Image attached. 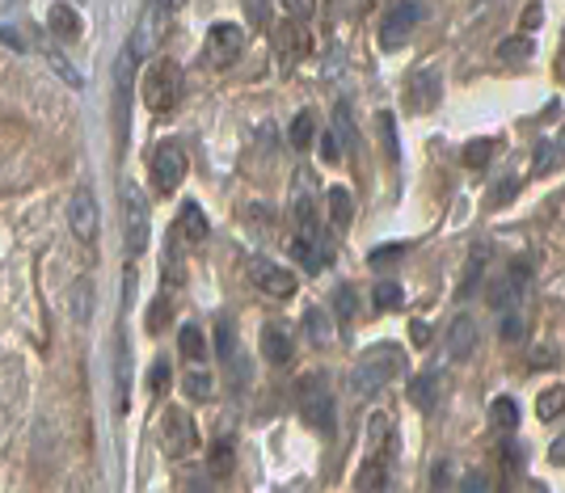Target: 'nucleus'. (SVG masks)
I'll return each instance as SVG.
<instances>
[{"label":"nucleus","mask_w":565,"mask_h":493,"mask_svg":"<svg viewBox=\"0 0 565 493\" xmlns=\"http://www.w3.org/2000/svg\"><path fill=\"white\" fill-rule=\"evenodd\" d=\"M405 372V354L397 351V346H372V351L359 354V363L351 367V388L354 397H372V393H380L384 384H393V379Z\"/></svg>","instance_id":"nucleus-1"},{"label":"nucleus","mask_w":565,"mask_h":493,"mask_svg":"<svg viewBox=\"0 0 565 493\" xmlns=\"http://www.w3.org/2000/svg\"><path fill=\"white\" fill-rule=\"evenodd\" d=\"M140 97H143V106L157 110V115L173 110V106L182 101V68H178L173 60H157L152 68L143 72Z\"/></svg>","instance_id":"nucleus-2"},{"label":"nucleus","mask_w":565,"mask_h":493,"mask_svg":"<svg viewBox=\"0 0 565 493\" xmlns=\"http://www.w3.org/2000/svg\"><path fill=\"white\" fill-rule=\"evenodd\" d=\"M169 18H173V9L166 0H143L140 22H136V34H131V55H157L169 34Z\"/></svg>","instance_id":"nucleus-3"},{"label":"nucleus","mask_w":565,"mask_h":493,"mask_svg":"<svg viewBox=\"0 0 565 493\" xmlns=\"http://www.w3.org/2000/svg\"><path fill=\"white\" fill-rule=\"evenodd\" d=\"M122 236H127V254L131 258L143 254V245H148V203H143L136 182L122 186Z\"/></svg>","instance_id":"nucleus-4"},{"label":"nucleus","mask_w":565,"mask_h":493,"mask_svg":"<svg viewBox=\"0 0 565 493\" xmlns=\"http://www.w3.org/2000/svg\"><path fill=\"white\" fill-rule=\"evenodd\" d=\"M423 18V4H414V0H397L388 13H384V22H380V47L384 51H401L409 43V30L418 25Z\"/></svg>","instance_id":"nucleus-5"},{"label":"nucleus","mask_w":565,"mask_h":493,"mask_svg":"<svg viewBox=\"0 0 565 493\" xmlns=\"http://www.w3.org/2000/svg\"><path fill=\"white\" fill-rule=\"evenodd\" d=\"M68 228L72 236L81 240V245H94L97 240V228H102V215H97V199L89 186H81L76 194H72L68 203Z\"/></svg>","instance_id":"nucleus-6"},{"label":"nucleus","mask_w":565,"mask_h":493,"mask_svg":"<svg viewBox=\"0 0 565 493\" xmlns=\"http://www.w3.org/2000/svg\"><path fill=\"white\" fill-rule=\"evenodd\" d=\"M131 89H136V55H131V47H127L122 55H118V64H115V127H118V140H127Z\"/></svg>","instance_id":"nucleus-7"},{"label":"nucleus","mask_w":565,"mask_h":493,"mask_svg":"<svg viewBox=\"0 0 565 493\" xmlns=\"http://www.w3.org/2000/svg\"><path fill=\"white\" fill-rule=\"evenodd\" d=\"M249 279H254L262 296H275V300H291L296 296V275L287 266H275L270 258L249 261Z\"/></svg>","instance_id":"nucleus-8"},{"label":"nucleus","mask_w":565,"mask_h":493,"mask_svg":"<svg viewBox=\"0 0 565 493\" xmlns=\"http://www.w3.org/2000/svg\"><path fill=\"white\" fill-rule=\"evenodd\" d=\"M186 152L178 148V143H161L157 152H152V186L157 190H173L182 186V178H186Z\"/></svg>","instance_id":"nucleus-9"},{"label":"nucleus","mask_w":565,"mask_h":493,"mask_svg":"<svg viewBox=\"0 0 565 493\" xmlns=\"http://www.w3.org/2000/svg\"><path fill=\"white\" fill-rule=\"evenodd\" d=\"M161 443L169 447V456H190L199 447V430H194L186 409H169L161 418Z\"/></svg>","instance_id":"nucleus-10"},{"label":"nucleus","mask_w":565,"mask_h":493,"mask_svg":"<svg viewBox=\"0 0 565 493\" xmlns=\"http://www.w3.org/2000/svg\"><path fill=\"white\" fill-rule=\"evenodd\" d=\"M291 219H296V228L300 236H317L321 233V224H317V199H312V178H296V194H291Z\"/></svg>","instance_id":"nucleus-11"},{"label":"nucleus","mask_w":565,"mask_h":493,"mask_svg":"<svg viewBox=\"0 0 565 493\" xmlns=\"http://www.w3.org/2000/svg\"><path fill=\"white\" fill-rule=\"evenodd\" d=\"M305 422L312 426V430H321V435H333V397L330 388H305Z\"/></svg>","instance_id":"nucleus-12"},{"label":"nucleus","mask_w":565,"mask_h":493,"mask_svg":"<svg viewBox=\"0 0 565 493\" xmlns=\"http://www.w3.org/2000/svg\"><path fill=\"white\" fill-rule=\"evenodd\" d=\"M241 25H228L220 22L207 30V55H212V64H233L236 55H241Z\"/></svg>","instance_id":"nucleus-13"},{"label":"nucleus","mask_w":565,"mask_h":493,"mask_svg":"<svg viewBox=\"0 0 565 493\" xmlns=\"http://www.w3.org/2000/svg\"><path fill=\"white\" fill-rule=\"evenodd\" d=\"M472 351H477V317L460 312V317L448 325V354L456 358V363H465Z\"/></svg>","instance_id":"nucleus-14"},{"label":"nucleus","mask_w":565,"mask_h":493,"mask_svg":"<svg viewBox=\"0 0 565 493\" xmlns=\"http://www.w3.org/2000/svg\"><path fill=\"white\" fill-rule=\"evenodd\" d=\"M262 354L275 363V367H287L291 363V354H296V342H291V329L287 325H266L262 329Z\"/></svg>","instance_id":"nucleus-15"},{"label":"nucleus","mask_w":565,"mask_h":493,"mask_svg":"<svg viewBox=\"0 0 565 493\" xmlns=\"http://www.w3.org/2000/svg\"><path fill=\"white\" fill-rule=\"evenodd\" d=\"M178 240H186V245H203L207 240V215L199 212V203H186L182 215H178Z\"/></svg>","instance_id":"nucleus-16"},{"label":"nucleus","mask_w":565,"mask_h":493,"mask_svg":"<svg viewBox=\"0 0 565 493\" xmlns=\"http://www.w3.org/2000/svg\"><path fill=\"white\" fill-rule=\"evenodd\" d=\"M47 25H51V34H55L60 43H76V39H81V30H85V25H81V13H76L72 4H55V9H51V18H47Z\"/></svg>","instance_id":"nucleus-17"},{"label":"nucleus","mask_w":565,"mask_h":493,"mask_svg":"<svg viewBox=\"0 0 565 493\" xmlns=\"http://www.w3.org/2000/svg\"><path fill=\"white\" fill-rule=\"evenodd\" d=\"M326 203H330V224L338 228V233H347L354 219V199L347 186H330V194H326Z\"/></svg>","instance_id":"nucleus-18"},{"label":"nucleus","mask_w":565,"mask_h":493,"mask_svg":"<svg viewBox=\"0 0 565 493\" xmlns=\"http://www.w3.org/2000/svg\"><path fill=\"white\" fill-rule=\"evenodd\" d=\"M115 388H118V409H127V393H131V354H127V337H115Z\"/></svg>","instance_id":"nucleus-19"},{"label":"nucleus","mask_w":565,"mask_h":493,"mask_svg":"<svg viewBox=\"0 0 565 493\" xmlns=\"http://www.w3.org/2000/svg\"><path fill=\"white\" fill-rule=\"evenodd\" d=\"M435 97H439V76H435V72H423V76H414L405 101H409V110H430Z\"/></svg>","instance_id":"nucleus-20"},{"label":"nucleus","mask_w":565,"mask_h":493,"mask_svg":"<svg viewBox=\"0 0 565 493\" xmlns=\"http://www.w3.org/2000/svg\"><path fill=\"white\" fill-rule=\"evenodd\" d=\"M68 308H72V321H76V325H89V317H94V282L89 279L72 282Z\"/></svg>","instance_id":"nucleus-21"},{"label":"nucleus","mask_w":565,"mask_h":493,"mask_svg":"<svg viewBox=\"0 0 565 493\" xmlns=\"http://www.w3.org/2000/svg\"><path fill=\"white\" fill-rule=\"evenodd\" d=\"M333 140L342 143V152H354V148H359V131H354V118L347 101L333 106Z\"/></svg>","instance_id":"nucleus-22"},{"label":"nucleus","mask_w":565,"mask_h":493,"mask_svg":"<svg viewBox=\"0 0 565 493\" xmlns=\"http://www.w3.org/2000/svg\"><path fill=\"white\" fill-rule=\"evenodd\" d=\"M215 346H220V358H224V363H228V367H241V376H245V358H241V346H236V337H233V325H228V321H220V325H215Z\"/></svg>","instance_id":"nucleus-23"},{"label":"nucleus","mask_w":565,"mask_h":493,"mask_svg":"<svg viewBox=\"0 0 565 493\" xmlns=\"http://www.w3.org/2000/svg\"><path fill=\"white\" fill-rule=\"evenodd\" d=\"M384 485H388V464H384V456H372L354 476V490H384Z\"/></svg>","instance_id":"nucleus-24"},{"label":"nucleus","mask_w":565,"mask_h":493,"mask_svg":"<svg viewBox=\"0 0 565 493\" xmlns=\"http://www.w3.org/2000/svg\"><path fill=\"white\" fill-rule=\"evenodd\" d=\"M178 351L186 354L190 363H203V354H207V337H203V329L199 325L178 329Z\"/></svg>","instance_id":"nucleus-25"},{"label":"nucleus","mask_w":565,"mask_h":493,"mask_svg":"<svg viewBox=\"0 0 565 493\" xmlns=\"http://www.w3.org/2000/svg\"><path fill=\"white\" fill-rule=\"evenodd\" d=\"M435 397H439V376H430V372H426V376H418L414 384H409V400H414L423 414L435 409Z\"/></svg>","instance_id":"nucleus-26"},{"label":"nucleus","mask_w":565,"mask_h":493,"mask_svg":"<svg viewBox=\"0 0 565 493\" xmlns=\"http://www.w3.org/2000/svg\"><path fill=\"white\" fill-rule=\"evenodd\" d=\"M291 254H296V261H300L305 270H321V266H326L317 236H296V240H291Z\"/></svg>","instance_id":"nucleus-27"},{"label":"nucleus","mask_w":565,"mask_h":493,"mask_svg":"<svg viewBox=\"0 0 565 493\" xmlns=\"http://www.w3.org/2000/svg\"><path fill=\"white\" fill-rule=\"evenodd\" d=\"M317 140V118L308 115H296L291 118V148H300V152H308V143Z\"/></svg>","instance_id":"nucleus-28"},{"label":"nucleus","mask_w":565,"mask_h":493,"mask_svg":"<svg viewBox=\"0 0 565 493\" xmlns=\"http://www.w3.org/2000/svg\"><path fill=\"white\" fill-rule=\"evenodd\" d=\"M565 409V388L557 384V388H548L541 400H536V414H541V422H557Z\"/></svg>","instance_id":"nucleus-29"},{"label":"nucleus","mask_w":565,"mask_h":493,"mask_svg":"<svg viewBox=\"0 0 565 493\" xmlns=\"http://www.w3.org/2000/svg\"><path fill=\"white\" fill-rule=\"evenodd\" d=\"M490 418H494V426H502V430H515L519 422V405L511 397H498L494 405H490Z\"/></svg>","instance_id":"nucleus-30"},{"label":"nucleus","mask_w":565,"mask_h":493,"mask_svg":"<svg viewBox=\"0 0 565 493\" xmlns=\"http://www.w3.org/2000/svg\"><path fill=\"white\" fill-rule=\"evenodd\" d=\"M182 388H186V397H190V400H207V397H212V376L194 367V372H186V379H182Z\"/></svg>","instance_id":"nucleus-31"},{"label":"nucleus","mask_w":565,"mask_h":493,"mask_svg":"<svg viewBox=\"0 0 565 493\" xmlns=\"http://www.w3.org/2000/svg\"><path fill=\"white\" fill-rule=\"evenodd\" d=\"M305 333L317 342V346H326V342H330V325H326L321 308H308V312H305Z\"/></svg>","instance_id":"nucleus-32"},{"label":"nucleus","mask_w":565,"mask_h":493,"mask_svg":"<svg viewBox=\"0 0 565 493\" xmlns=\"http://www.w3.org/2000/svg\"><path fill=\"white\" fill-rule=\"evenodd\" d=\"M43 55H47L51 64H55V72H60V76H64V81H68L72 89H81V85H85V76H81V72L72 68L68 60H64V55H60V51H55V47H43Z\"/></svg>","instance_id":"nucleus-33"},{"label":"nucleus","mask_w":565,"mask_h":493,"mask_svg":"<svg viewBox=\"0 0 565 493\" xmlns=\"http://www.w3.org/2000/svg\"><path fill=\"white\" fill-rule=\"evenodd\" d=\"M296 25H279V30H275V43L282 47V60H287V64H291V60H296V51H300V34H296Z\"/></svg>","instance_id":"nucleus-34"},{"label":"nucleus","mask_w":565,"mask_h":493,"mask_svg":"<svg viewBox=\"0 0 565 493\" xmlns=\"http://www.w3.org/2000/svg\"><path fill=\"white\" fill-rule=\"evenodd\" d=\"M207 472H212V476H228V472H233V447L228 443L215 447L212 460H207Z\"/></svg>","instance_id":"nucleus-35"},{"label":"nucleus","mask_w":565,"mask_h":493,"mask_svg":"<svg viewBox=\"0 0 565 493\" xmlns=\"http://www.w3.org/2000/svg\"><path fill=\"white\" fill-rule=\"evenodd\" d=\"M380 136H384V152H388V161H397L401 143H397V127H393V115H380Z\"/></svg>","instance_id":"nucleus-36"},{"label":"nucleus","mask_w":565,"mask_h":493,"mask_svg":"<svg viewBox=\"0 0 565 493\" xmlns=\"http://www.w3.org/2000/svg\"><path fill=\"white\" fill-rule=\"evenodd\" d=\"M372 304H376V308H397L401 304V287H397V282H376Z\"/></svg>","instance_id":"nucleus-37"},{"label":"nucleus","mask_w":565,"mask_h":493,"mask_svg":"<svg viewBox=\"0 0 565 493\" xmlns=\"http://www.w3.org/2000/svg\"><path fill=\"white\" fill-rule=\"evenodd\" d=\"M523 333H527V321L519 312H507L502 317V342H523Z\"/></svg>","instance_id":"nucleus-38"},{"label":"nucleus","mask_w":565,"mask_h":493,"mask_svg":"<svg viewBox=\"0 0 565 493\" xmlns=\"http://www.w3.org/2000/svg\"><path fill=\"white\" fill-rule=\"evenodd\" d=\"M490 152H494V140H472L469 148H465V164H472V169H477V164L490 161Z\"/></svg>","instance_id":"nucleus-39"},{"label":"nucleus","mask_w":565,"mask_h":493,"mask_svg":"<svg viewBox=\"0 0 565 493\" xmlns=\"http://www.w3.org/2000/svg\"><path fill=\"white\" fill-rule=\"evenodd\" d=\"M282 9L291 13V22H308L317 13V0H282Z\"/></svg>","instance_id":"nucleus-40"},{"label":"nucleus","mask_w":565,"mask_h":493,"mask_svg":"<svg viewBox=\"0 0 565 493\" xmlns=\"http://www.w3.org/2000/svg\"><path fill=\"white\" fill-rule=\"evenodd\" d=\"M245 4V13H249V22L254 25H270V9H266V0H241Z\"/></svg>","instance_id":"nucleus-41"},{"label":"nucleus","mask_w":565,"mask_h":493,"mask_svg":"<svg viewBox=\"0 0 565 493\" xmlns=\"http://www.w3.org/2000/svg\"><path fill=\"white\" fill-rule=\"evenodd\" d=\"M515 190H519L515 178H502V182H498V190H494V194H490V203H494V207H502L507 199H515Z\"/></svg>","instance_id":"nucleus-42"},{"label":"nucleus","mask_w":565,"mask_h":493,"mask_svg":"<svg viewBox=\"0 0 565 493\" xmlns=\"http://www.w3.org/2000/svg\"><path fill=\"white\" fill-rule=\"evenodd\" d=\"M553 152H557V143H541V148H536V173H548V169L557 164Z\"/></svg>","instance_id":"nucleus-43"},{"label":"nucleus","mask_w":565,"mask_h":493,"mask_svg":"<svg viewBox=\"0 0 565 493\" xmlns=\"http://www.w3.org/2000/svg\"><path fill=\"white\" fill-rule=\"evenodd\" d=\"M367 439H372V443H384V439H388V418H384V414L367 418Z\"/></svg>","instance_id":"nucleus-44"},{"label":"nucleus","mask_w":565,"mask_h":493,"mask_svg":"<svg viewBox=\"0 0 565 493\" xmlns=\"http://www.w3.org/2000/svg\"><path fill=\"white\" fill-rule=\"evenodd\" d=\"M338 312H342L347 321H351L354 312H359V300H354V291H351V287H342V291H338Z\"/></svg>","instance_id":"nucleus-45"},{"label":"nucleus","mask_w":565,"mask_h":493,"mask_svg":"<svg viewBox=\"0 0 565 493\" xmlns=\"http://www.w3.org/2000/svg\"><path fill=\"white\" fill-rule=\"evenodd\" d=\"M498 51H502V60H511V55H515V60H523V55H527L532 47H527V39H507V43H502Z\"/></svg>","instance_id":"nucleus-46"},{"label":"nucleus","mask_w":565,"mask_h":493,"mask_svg":"<svg viewBox=\"0 0 565 493\" xmlns=\"http://www.w3.org/2000/svg\"><path fill=\"white\" fill-rule=\"evenodd\" d=\"M401 258V245H380V249H372V266L376 261H397Z\"/></svg>","instance_id":"nucleus-47"},{"label":"nucleus","mask_w":565,"mask_h":493,"mask_svg":"<svg viewBox=\"0 0 565 493\" xmlns=\"http://www.w3.org/2000/svg\"><path fill=\"white\" fill-rule=\"evenodd\" d=\"M166 325V300H157V304L148 308V329H161Z\"/></svg>","instance_id":"nucleus-48"},{"label":"nucleus","mask_w":565,"mask_h":493,"mask_svg":"<svg viewBox=\"0 0 565 493\" xmlns=\"http://www.w3.org/2000/svg\"><path fill=\"white\" fill-rule=\"evenodd\" d=\"M321 157H326V161H338V157H342V143L333 140V136H326V140H321Z\"/></svg>","instance_id":"nucleus-49"},{"label":"nucleus","mask_w":565,"mask_h":493,"mask_svg":"<svg viewBox=\"0 0 565 493\" xmlns=\"http://www.w3.org/2000/svg\"><path fill=\"white\" fill-rule=\"evenodd\" d=\"M451 481V464H435L430 469V485H448Z\"/></svg>","instance_id":"nucleus-50"},{"label":"nucleus","mask_w":565,"mask_h":493,"mask_svg":"<svg viewBox=\"0 0 565 493\" xmlns=\"http://www.w3.org/2000/svg\"><path fill=\"white\" fill-rule=\"evenodd\" d=\"M414 342H418V346L430 342V325H426V321H414Z\"/></svg>","instance_id":"nucleus-51"},{"label":"nucleus","mask_w":565,"mask_h":493,"mask_svg":"<svg viewBox=\"0 0 565 493\" xmlns=\"http://www.w3.org/2000/svg\"><path fill=\"white\" fill-rule=\"evenodd\" d=\"M486 485H490V481H486L481 472H469V476H465V490H486Z\"/></svg>","instance_id":"nucleus-52"},{"label":"nucleus","mask_w":565,"mask_h":493,"mask_svg":"<svg viewBox=\"0 0 565 493\" xmlns=\"http://www.w3.org/2000/svg\"><path fill=\"white\" fill-rule=\"evenodd\" d=\"M166 379H169V367L166 363H157V367H152V388H161Z\"/></svg>","instance_id":"nucleus-53"},{"label":"nucleus","mask_w":565,"mask_h":493,"mask_svg":"<svg viewBox=\"0 0 565 493\" xmlns=\"http://www.w3.org/2000/svg\"><path fill=\"white\" fill-rule=\"evenodd\" d=\"M523 25H527V30H536V25H541V4H532V9H527Z\"/></svg>","instance_id":"nucleus-54"},{"label":"nucleus","mask_w":565,"mask_h":493,"mask_svg":"<svg viewBox=\"0 0 565 493\" xmlns=\"http://www.w3.org/2000/svg\"><path fill=\"white\" fill-rule=\"evenodd\" d=\"M0 43H9V47L22 51V39H18V30H0Z\"/></svg>","instance_id":"nucleus-55"},{"label":"nucleus","mask_w":565,"mask_h":493,"mask_svg":"<svg viewBox=\"0 0 565 493\" xmlns=\"http://www.w3.org/2000/svg\"><path fill=\"white\" fill-rule=\"evenodd\" d=\"M562 451H565V443H562V439H553V447H548V460H553V464H562V460H565Z\"/></svg>","instance_id":"nucleus-56"},{"label":"nucleus","mask_w":565,"mask_h":493,"mask_svg":"<svg viewBox=\"0 0 565 493\" xmlns=\"http://www.w3.org/2000/svg\"><path fill=\"white\" fill-rule=\"evenodd\" d=\"M169 9H182V4H186V0H166Z\"/></svg>","instance_id":"nucleus-57"}]
</instances>
